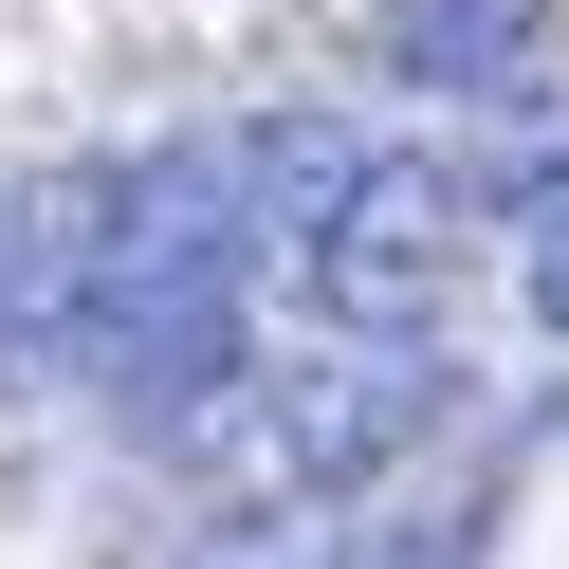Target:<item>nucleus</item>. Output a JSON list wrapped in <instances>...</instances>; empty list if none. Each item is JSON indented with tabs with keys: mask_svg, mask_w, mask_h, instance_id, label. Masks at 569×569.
<instances>
[{
	"mask_svg": "<svg viewBox=\"0 0 569 569\" xmlns=\"http://www.w3.org/2000/svg\"><path fill=\"white\" fill-rule=\"evenodd\" d=\"M441 405H459L441 331H331V349H295V368H239L184 441L239 459V496H331V478H386Z\"/></svg>",
	"mask_w": 569,
	"mask_h": 569,
	"instance_id": "f257e3e1",
	"label": "nucleus"
},
{
	"mask_svg": "<svg viewBox=\"0 0 569 569\" xmlns=\"http://www.w3.org/2000/svg\"><path fill=\"white\" fill-rule=\"evenodd\" d=\"M459 221H478V184H459L441 148H349L331 221L295 239V295L331 312V331H441V295H459Z\"/></svg>",
	"mask_w": 569,
	"mask_h": 569,
	"instance_id": "f03ea898",
	"label": "nucleus"
},
{
	"mask_svg": "<svg viewBox=\"0 0 569 569\" xmlns=\"http://www.w3.org/2000/svg\"><path fill=\"white\" fill-rule=\"evenodd\" d=\"M532 56H551V0H386V74H422L441 111L515 92Z\"/></svg>",
	"mask_w": 569,
	"mask_h": 569,
	"instance_id": "7ed1b4c3",
	"label": "nucleus"
},
{
	"mask_svg": "<svg viewBox=\"0 0 569 569\" xmlns=\"http://www.w3.org/2000/svg\"><path fill=\"white\" fill-rule=\"evenodd\" d=\"M166 569H349V515L331 496H221L166 532Z\"/></svg>",
	"mask_w": 569,
	"mask_h": 569,
	"instance_id": "20e7f679",
	"label": "nucleus"
},
{
	"mask_svg": "<svg viewBox=\"0 0 569 569\" xmlns=\"http://www.w3.org/2000/svg\"><path fill=\"white\" fill-rule=\"evenodd\" d=\"M515 295H532V331H551V349H569V184H551V202H532V258H515Z\"/></svg>",
	"mask_w": 569,
	"mask_h": 569,
	"instance_id": "39448f33",
	"label": "nucleus"
}]
</instances>
